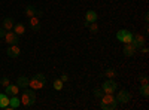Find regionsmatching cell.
Here are the masks:
<instances>
[{"instance_id":"2e32d148","label":"cell","mask_w":149,"mask_h":110,"mask_svg":"<svg viewBox=\"0 0 149 110\" xmlns=\"http://www.w3.org/2000/svg\"><path fill=\"white\" fill-rule=\"evenodd\" d=\"M9 106V95L8 94H0V109H6Z\"/></svg>"},{"instance_id":"cb8c5ba5","label":"cell","mask_w":149,"mask_h":110,"mask_svg":"<svg viewBox=\"0 0 149 110\" xmlns=\"http://www.w3.org/2000/svg\"><path fill=\"white\" fill-rule=\"evenodd\" d=\"M142 95L145 98H148L149 97V86H142Z\"/></svg>"},{"instance_id":"4316f807","label":"cell","mask_w":149,"mask_h":110,"mask_svg":"<svg viewBox=\"0 0 149 110\" xmlns=\"http://www.w3.org/2000/svg\"><path fill=\"white\" fill-rule=\"evenodd\" d=\"M5 33H6V30H5L3 27H0V37H3V36H5Z\"/></svg>"},{"instance_id":"3957f363","label":"cell","mask_w":149,"mask_h":110,"mask_svg":"<svg viewBox=\"0 0 149 110\" xmlns=\"http://www.w3.org/2000/svg\"><path fill=\"white\" fill-rule=\"evenodd\" d=\"M116 39L122 43H131L133 42V33H130L128 30H119L116 33Z\"/></svg>"},{"instance_id":"ac0fdd59","label":"cell","mask_w":149,"mask_h":110,"mask_svg":"<svg viewBox=\"0 0 149 110\" xmlns=\"http://www.w3.org/2000/svg\"><path fill=\"white\" fill-rule=\"evenodd\" d=\"M12 31H14L17 36H22L24 33H26V27L22 26V24H17V26H14V28H12Z\"/></svg>"},{"instance_id":"9c48e42d","label":"cell","mask_w":149,"mask_h":110,"mask_svg":"<svg viewBox=\"0 0 149 110\" xmlns=\"http://www.w3.org/2000/svg\"><path fill=\"white\" fill-rule=\"evenodd\" d=\"M19 106H21V101L18 98V95H12L9 98V106L5 110H14V109H18Z\"/></svg>"},{"instance_id":"7402d4cb","label":"cell","mask_w":149,"mask_h":110,"mask_svg":"<svg viewBox=\"0 0 149 110\" xmlns=\"http://www.w3.org/2000/svg\"><path fill=\"white\" fill-rule=\"evenodd\" d=\"M86 26H90V30H91L93 33H97V31H98V26H97V21H94V22H90V24H86Z\"/></svg>"},{"instance_id":"9a60e30c","label":"cell","mask_w":149,"mask_h":110,"mask_svg":"<svg viewBox=\"0 0 149 110\" xmlns=\"http://www.w3.org/2000/svg\"><path fill=\"white\" fill-rule=\"evenodd\" d=\"M24 14H26V17H29V18H31V17H34V15H40L42 12H39V10H36L31 5H29V6H26V12H24Z\"/></svg>"},{"instance_id":"d6986e66","label":"cell","mask_w":149,"mask_h":110,"mask_svg":"<svg viewBox=\"0 0 149 110\" xmlns=\"http://www.w3.org/2000/svg\"><path fill=\"white\" fill-rule=\"evenodd\" d=\"M2 27L6 30V31H9V30H12L14 28V21H12L10 18H6V19H3V24H2Z\"/></svg>"},{"instance_id":"d4e9b609","label":"cell","mask_w":149,"mask_h":110,"mask_svg":"<svg viewBox=\"0 0 149 110\" xmlns=\"http://www.w3.org/2000/svg\"><path fill=\"white\" fill-rule=\"evenodd\" d=\"M140 85H142V86H149V80H148V77H142V79H140Z\"/></svg>"},{"instance_id":"ba28073f","label":"cell","mask_w":149,"mask_h":110,"mask_svg":"<svg viewBox=\"0 0 149 110\" xmlns=\"http://www.w3.org/2000/svg\"><path fill=\"white\" fill-rule=\"evenodd\" d=\"M130 98H131V94L128 91H125V89H121L118 92V95H116V101L118 103H128Z\"/></svg>"},{"instance_id":"8992f818","label":"cell","mask_w":149,"mask_h":110,"mask_svg":"<svg viewBox=\"0 0 149 110\" xmlns=\"http://www.w3.org/2000/svg\"><path fill=\"white\" fill-rule=\"evenodd\" d=\"M136 52H137V46L133 42L131 43H124V55L125 57H133Z\"/></svg>"},{"instance_id":"e0dca14e","label":"cell","mask_w":149,"mask_h":110,"mask_svg":"<svg viewBox=\"0 0 149 110\" xmlns=\"http://www.w3.org/2000/svg\"><path fill=\"white\" fill-rule=\"evenodd\" d=\"M17 85L19 88H27L29 86V77L27 76H19L17 79Z\"/></svg>"},{"instance_id":"52a82bcc","label":"cell","mask_w":149,"mask_h":110,"mask_svg":"<svg viewBox=\"0 0 149 110\" xmlns=\"http://www.w3.org/2000/svg\"><path fill=\"white\" fill-rule=\"evenodd\" d=\"M8 55L10 57V58H17L19 54H21V48L18 46V43H12V45H9V48H8Z\"/></svg>"},{"instance_id":"4fadbf2b","label":"cell","mask_w":149,"mask_h":110,"mask_svg":"<svg viewBox=\"0 0 149 110\" xmlns=\"http://www.w3.org/2000/svg\"><path fill=\"white\" fill-rule=\"evenodd\" d=\"M30 26H31V28L34 31H39V28H40V18H39V15H34V17L30 18Z\"/></svg>"},{"instance_id":"6da1fadb","label":"cell","mask_w":149,"mask_h":110,"mask_svg":"<svg viewBox=\"0 0 149 110\" xmlns=\"http://www.w3.org/2000/svg\"><path fill=\"white\" fill-rule=\"evenodd\" d=\"M118 106V101L113 97V94H104L102 98V109L103 110H115Z\"/></svg>"},{"instance_id":"5bb4252c","label":"cell","mask_w":149,"mask_h":110,"mask_svg":"<svg viewBox=\"0 0 149 110\" xmlns=\"http://www.w3.org/2000/svg\"><path fill=\"white\" fill-rule=\"evenodd\" d=\"M5 94L8 95H18L19 94V86L18 85H9L5 88Z\"/></svg>"},{"instance_id":"7c38bea8","label":"cell","mask_w":149,"mask_h":110,"mask_svg":"<svg viewBox=\"0 0 149 110\" xmlns=\"http://www.w3.org/2000/svg\"><path fill=\"white\" fill-rule=\"evenodd\" d=\"M97 18H98V17H97V12H95V10H93V9H90V10L85 14V22H86V24L97 21Z\"/></svg>"},{"instance_id":"ffe728a7","label":"cell","mask_w":149,"mask_h":110,"mask_svg":"<svg viewBox=\"0 0 149 110\" xmlns=\"http://www.w3.org/2000/svg\"><path fill=\"white\" fill-rule=\"evenodd\" d=\"M63 80H61V79H55L54 80V89H57V91H61V89H63Z\"/></svg>"},{"instance_id":"8fae6325","label":"cell","mask_w":149,"mask_h":110,"mask_svg":"<svg viewBox=\"0 0 149 110\" xmlns=\"http://www.w3.org/2000/svg\"><path fill=\"white\" fill-rule=\"evenodd\" d=\"M19 101H21V106H24V107H30V106H33V104H34V101L30 98V95H29L26 91L22 92V95H21Z\"/></svg>"},{"instance_id":"30bf717a","label":"cell","mask_w":149,"mask_h":110,"mask_svg":"<svg viewBox=\"0 0 149 110\" xmlns=\"http://www.w3.org/2000/svg\"><path fill=\"white\" fill-rule=\"evenodd\" d=\"M133 43H134L136 46H137V48L143 46V45L146 43L145 36H143V34H140V33H136V34H133Z\"/></svg>"},{"instance_id":"484cf974","label":"cell","mask_w":149,"mask_h":110,"mask_svg":"<svg viewBox=\"0 0 149 110\" xmlns=\"http://www.w3.org/2000/svg\"><path fill=\"white\" fill-rule=\"evenodd\" d=\"M60 79L63 80V82H67V80H69V76L66 75V73H63V75H61V77H60Z\"/></svg>"},{"instance_id":"7a4b0ae2","label":"cell","mask_w":149,"mask_h":110,"mask_svg":"<svg viewBox=\"0 0 149 110\" xmlns=\"http://www.w3.org/2000/svg\"><path fill=\"white\" fill-rule=\"evenodd\" d=\"M45 83H46V80H45V76L42 75V73H39V75H36L33 79H29V88H31V89H43L45 88Z\"/></svg>"},{"instance_id":"44dd1931","label":"cell","mask_w":149,"mask_h":110,"mask_svg":"<svg viewBox=\"0 0 149 110\" xmlns=\"http://www.w3.org/2000/svg\"><path fill=\"white\" fill-rule=\"evenodd\" d=\"M104 76H106V77H109V79L115 77V76H116V70H113V68H109V70H106V71H104Z\"/></svg>"},{"instance_id":"5b68a950","label":"cell","mask_w":149,"mask_h":110,"mask_svg":"<svg viewBox=\"0 0 149 110\" xmlns=\"http://www.w3.org/2000/svg\"><path fill=\"white\" fill-rule=\"evenodd\" d=\"M3 39H5V42H6L8 45H12V43H17V42L19 40V36H17L12 30H9V31H6V33H5Z\"/></svg>"},{"instance_id":"277c9868","label":"cell","mask_w":149,"mask_h":110,"mask_svg":"<svg viewBox=\"0 0 149 110\" xmlns=\"http://www.w3.org/2000/svg\"><path fill=\"white\" fill-rule=\"evenodd\" d=\"M116 88H118V85L113 82V80H106V82H103V85H102V91H103V94H115L116 92Z\"/></svg>"},{"instance_id":"603a6c76","label":"cell","mask_w":149,"mask_h":110,"mask_svg":"<svg viewBox=\"0 0 149 110\" xmlns=\"http://www.w3.org/2000/svg\"><path fill=\"white\" fill-rule=\"evenodd\" d=\"M9 85H10V82H9V79H8V77H3L2 80H0V86L6 88V86H9Z\"/></svg>"},{"instance_id":"83f0119b","label":"cell","mask_w":149,"mask_h":110,"mask_svg":"<svg viewBox=\"0 0 149 110\" xmlns=\"http://www.w3.org/2000/svg\"><path fill=\"white\" fill-rule=\"evenodd\" d=\"M142 54H143V55H148V48H146V46L142 48Z\"/></svg>"}]
</instances>
